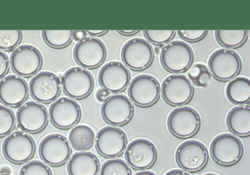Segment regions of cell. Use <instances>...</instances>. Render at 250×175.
Returning a JSON list of instances; mask_svg holds the SVG:
<instances>
[{
    "label": "cell",
    "mask_w": 250,
    "mask_h": 175,
    "mask_svg": "<svg viewBox=\"0 0 250 175\" xmlns=\"http://www.w3.org/2000/svg\"><path fill=\"white\" fill-rule=\"evenodd\" d=\"M117 32L119 34H122V35H125V36H130V35H134V34H137L139 32V30H117Z\"/></svg>",
    "instance_id": "cell-40"
},
{
    "label": "cell",
    "mask_w": 250,
    "mask_h": 175,
    "mask_svg": "<svg viewBox=\"0 0 250 175\" xmlns=\"http://www.w3.org/2000/svg\"><path fill=\"white\" fill-rule=\"evenodd\" d=\"M0 175H6V174H0ZM9 175H11V174H9Z\"/></svg>",
    "instance_id": "cell-45"
},
{
    "label": "cell",
    "mask_w": 250,
    "mask_h": 175,
    "mask_svg": "<svg viewBox=\"0 0 250 175\" xmlns=\"http://www.w3.org/2000/svg\"><path fill=\"white\" fill-rule=\"evenodd\" d=\"M100 160L91 152H77L67 162L68 175H98Z\"/></svg>",
    "instance_id": "cell-22"
},
{
    "label": "cell",
    "mask_w": 250,
    "mask_h": 175,
    "mask_svg": "<svg viewBox=\"0 0 250 175\" xmlns=\"http://www.w3.org/2000/svg\"><path fill=\"white\" fill-rule=\"evenodd\" d=\"M243 144L233 134L222 133L217 135L210 144L211 157L220 165L229 166L239 161L243 155Z\"/></svg>",
    "instance_id": "cell-2"
},
{
    "label": "cell",
    "mask_w": 250,
    "mask_h": 175,
    "mask_svg": "<svg viewBox=\"0 0 250 175\" xmlns=\"http://www.w3.org/2000/svg\"><path fill=\"white\" fill-rule=\"evenodd\" d=\"M193 61V52L184 41H171L161 48L160 62L164 69L174 74L188 71Z\"/></svg>",
    "instance_id": "cell-1"
},
{
    "label": "cell",
    "mask_w": 250,
    "mask_h": 175,
    "mask_svg": "<svg viewBox=\"0 0 250 175\" xmlns=\"http://www.w3.org/2000/svg\"><path fill=\"white\" fill-rule=\"evenodd\" d=\"M134 175H156L154 172L152 171H148V170H144V171H140V172H137L136 174Z\"/></svg>",
    "instance_id": "cell-42"
},
{
    "label": "cell",
    "mask_w": 250,
    "mask_h": 175,
    "mask_svg": "<svg viewBox=\"0 0 250 175\" xmlns=\"http://www.w3.org/2000/svg\"><path fill=\"white\" fill-rule=\"evenodd\" d=\"M35 141L26 132L15 131L7 135L2 144L4 157L15 164L27 162L34 156Z\"/></svg>",
    "instance_id": "cell-4"
},
{
    "label": "cell",
    "mask_w": 250,
    "mask_h": 175,
    "mask_svg": "<svg viewBox=\"0 0 250 175\" xmlns=\"http://www.w3.org/2000/svg\"><path fill=\"white\" fill-rule=\"evenodd\" d=\"M126 163L133 169L144 170L151 167L157 159L155 145L146 138H137L127 144L125 150Z\"/></svg>",
    "instance_id": "cell-17"
},
{
    "label": "cell",
    "mask_w": 250,
    "mask_h": 175,
    "mask_svg": "<svg viewBox=\"0 0 250 175\" xmlns=\"http://www.w3.org/2000/svg\"><path fill=\"white\" fill-rule=\"evenodd\" d=\"M50 121L57 128L68 129L78 123L81 118L80 105L69 97H60L49 108Z\"/></svg>",
    "instance_id": "cell-18"
},
{
    "label": "cell",
    "mask_w": 250,
    "mask_h": 175,
    "mask_svg": "<svg viewBox=\"0 0 250 175\" xmlns=\"http://www.w3.org/2000/svg\"><path fill=\"white\" fill-rule=\"evenodd\" d=\"M175 158L177 164L187 172H198L208 161L206 146L197 140H188L177 148Z\"/></svg>",
    "instance_id": "cell-8"
},
{
    "label": "cell",
    "mask_w": 250,
    "mask_h": 175,
    "mask_svg": "<svg viewBox=\"0 0 250 175\" xmlns=\"http://www.w3.org/2000/svg\"><path fill=\"white\" fill-rule=\"evenodd\" d=\"M20 175H53L51 168L43 161L31 160L20 170Z\"/></svg>",
    "instance_id": "cell-33"
},
{
    "label": "cell",
    "mask_w": 250,
    "mask_h": 175,
    "mask_svg": "<svg viewBox=\"0 0 250 175\" xmlns=\"http://www.w3.org/2000/svg\"><path fill=\"white\" fill-rule=\"evenodd\" d=\"M103 119L112 126L128 123L134 115V105L124 94L109 95L101 106Z\"/></svg>",
    "instance_id": "cell-13"
},
{
    "label": "cell",
    "mask_w": 250,
    "mask_h": 175,
    "mask_svg": "<svg viewBox=\"0 0 250 175\" xmlns=\"http://www.w3.org/2000/svg\"><path fill=\"white\" fill-rule=\"evenodd\" d=\"M16 117L18 126L23 132L33 134L42 131L49 122L46 107L36 101H27L21 104Z\"/></svg>",
    "instance_id": "cell-16"
},
{
    "label": "cell",
    "mask_w": 250,
    "mask_h": 175,
    "mask_svg": "<svg viewBox=\"0 0 250 175\" xmlns=\"http://www.w3.org/2000/svg\"><path fill=\"white\" fill-rule=\"evenodd\" d=\"M128 94L137 106L149 107L159 98L160 84L155 77L148 74H141L130 82Z\"/></svg>",
    "instance_id": "cell-9"
},
{
    "label": "cell",
    "mask_w": 250,
    "mask_h": 175,
    "mask_svg": "<svg viewBox=\"0 0 250 175\" xmlns=\"http://www.w3.org/2000/svg\"><path fill=\"white\" fill-rule=\"evenodd\" d=\"M95 139L97 152L106 158H115L121 156L127 147V135L117 126L109 125L101 128Z\"/></svg>",
    "instance_id": "cell-14"
},
{
    "label": "cell",
    "mask_w": 250,
    "mask_h": 175,
    "mask_svg": "<svg viewBox=\"0 0 250 175\" xmlns=\"http://www.w3.org/2000/svg\"><path fill=\"white\" fill-rule=\"evenodd\" d=\"M60 78L49 71L35 74L29 82L31 96L40 103H51L61 93Z\"/></svg>",
    "instance_id": "cell-19"
},
{
    "label": "cell",
    "mask_w": 250,
    "mask_h": 175,
    "mask_svg": "<svg viewBox=\"0 0 250 175\" xmlns=\"http://www.w3.org/2000/svg\"><path fill=\"white\" fill-rule=\"evenodd\" d=\"M200 123L198 112L189 106H180L172 110L167 118L169 131L181 139L193 136L199 130Z\"/></svg>",
    "instance_id": "cell-3"
},
{
    "label": "cell",
    "mask_w": 250,
    "mask_h": 175,
    "mask_svg": "<svg viewBox=\"0 0 250 175\" xmlns=\"http://www.w3.org/2000/svg\"><path fill=\"white\" fill-rule=\"evenodd\" d=\"M10 62L6 53L0 51V79H2L9 71Z\"/></svg>",
    "instance_id": "cell-35"
},
{
    "label": "cell",
    "mask_w": 250,
    "mask_h": 175,
    "mask_svg": "<svg viewBox=\"0 0 250 175\" xmlns=\"http://www.w3.org/2000/svg\"><path fill=\"white\" fill-rule=\"evenodd\" d=\"M161 48H162V47H159V46H155V48H154V50H153V52H156V53H160Z\"/></svg>",
    "instance_id": "cell-43"
},
{
    "label": "cell",
    "mask_w": 250,
    "mask_h": 175,
    "mask_svg": "<svg viewBox=\"0 0 250 175\" xmlns=\"http://www.w3.org/2000/svg\"><path fill=\"white\" fill-rule=\"evenodd\" d=\"M227 125L233 135L247 137L250 134L249 105H238L231 108L227 116Z\"/></svg>",
    "instance_id": "cell-23"
},
{
    "label": "cell",
    "mask_w": 250,
    "mask_h": 175,
    "mask_svg": "<svg viewBox=\"0 0 250 175\" xmlns=\"http://www.w3.org/2000/svg\"><path fill=\"white\" fill-rule=\"evenodd\" d=\"M188 79L196 86L205 88L209 85L211 80V74L207 66L201 63H196L190 67L188 73Z\"/></svg>",
    "instance_id": "cell-29"
},
{
    "label": "cell",
    "mask_w": 250,
    "mask_h": 175,
    "mask_svg": "<svg viewBox=\"0 0 250 175\" xmlns=\"http://www.w3.org/2000/svg\"><path fill=\"white\" fill-rule=\"evenodd\" d=\"M121 58L125 66L133 71H143L150 66L154 58L151 45L143 38L127 41L121 49Z\"/></svg>",
    "instance_id": "cell-6"
},
{
    "label": "cell",
    "mask_w": 250,
    "mask_h": 175,
    "mask_svg": "<svg viewBox=\"0 0 250 175\" xmlns=\"http://www.w3.org/2000/svg\"><path fill=\"white\" fill-rule=\"evenodd\" d=\"M87 34L91 35L92 37L94 36H102V35H104L107 30H85Z\"/></svg>",
    "instance_id": "cell-39"
},
{
    "label": "cell",
    "mask_w": 250,
    "mask_h": 175,
    "mask_svg": "<svg viewBox=\"0 0 250 175\" xmlns=\"http://www.w3.org/2000/svg\"><path fill=\"white\" fill-rule=\"evenodd\" d=\"M21 30H0V50L11 51L21 43Z\"/></svg>",
    "instance_id": "cell-31"
},
{
    "label": "cell",
    "mask_w": 250,
    "mask_h": 175,
    "mask_svg": "<svg viewBox=\"0 0 250 175\" xmlns=\"http://www.w3.org/2000/svg\"><path fill=\"white\" fill-rule=\"evenodd\" d=\"M28 97V86L24 79L8 75L0 80V101L12 108L19 107Z\"/></svg>",
    "instance_id": "cell-21"
},
{
    "label": "cell",
    "mask_w": 250,
    "mask_h": 175,
    "mask_svg": "<svg viewBox=\"0 0 250 175\" xmlns=\"http://www.w3.org/2000/svg\"><path fill=\"white\" fill-rule=\"evenodd\" d=\"M0 174H6V175H9L11 174V169L9 166H3L1 169H0Z\"/></svg>",
    "instance_id": "cell-41"
},
{
    "label": "cell",
    "mask_w": 250,
    "mask_h": 175,
    "mask_svg": "<svg viewBox=\"0 0 250 175\" xmlns=\"http://www.w3.org/2000/svg\"><path fill=\"white\" fill-rule=\"evenodd\" d=\"M203 175H218V174H216V173H205Z\"/></svg>",
    "instance_id": "cell-44"
},
{
    "label": "cell",
    "mask_w": 250,
    "mask_h": 175,
    "mask_svg": "<svg viewBox=\"0 0 250 175\" xmlns=\"http://www.w3.org/2000/svg\"><path fill=\"white\" fill-rule=\"evenodd\" d=\"M86 31L85 30H75L73 31V39L77 42H80L86 38Z\"/></svg>",
    "instance_id": "cell-37"
},
{
    "label": "cell",
    "mask_w": 250,
    "mask_h": 175,
    "mask_svg": "<svg viewBox=\"0 0 250 175\" xmlns=\"http://www.w3.org/2000/svg\"><path fill=\"white\" fill-rule=\"evenodd\" d=\"M13 71L19 76L31 77L41 69L43 58L40 51L32 45H21L10 55Z\"/></svg>",
    "instance_id": "cell-11"
},
{
    "label": "cell",
    "mask_w": 250,
    "mask_h": 175,
    "mask_svg": "<svg viewBox=\"0 0 250 175\" xmlns=\"http://www.w3.org/2000/svg\"><path fill=\"white\" fill-rule=\"evenodd\" d=\"M94 130L86 124H78L71 127L68 139L76 151H86L93 147L95 141Z\"/></svg>",
    "instance_id": "cell-25"
},
{
    "label": "cell",
    "mask_w": 250,
    "mask_h": 175,
    "mask_svg": "<svg viewBox=\"0 0 250 175\" xmlns=\"http://www.w3.org/2000/svg\"><path fill=\"white\" fill-rule=\"evenodd\" d=\"M239 54L229 49L216 50L208 59L210 74L219 81L232 80L241 69Z\"/></svg>",
    "instance_id": "cell-5"
},
{
    "label": "cell",
    "mask_w": 250,
    "mask_h": 175,
    "mask_svg": "<svg viewBox=\"0 0 250 175\" xmlns=\"http://www.w3.org/2000/svg\"><path fill=\"white\" fill-rule=\"evenodd\" d=\"M43 40L52 48L61 49L68 46L73 39L72 30H43Z\"/></svg>",
    "instance_id": "cell-27"
},
{
    "label": "cell",
    "mask_w": 250,
    "mask_h": 175,
    "mask_svg": "<svg viewBox=\"0 0 250 175\" xmlns=\"http://www.w3.org/2000/svg\"><path fill=\"white\" fill-rule=\"evenodd\" d=\"M207 32V30H179L178 34L182 39L194 43L202 40L206 36Z\"/></svg>",
    "instance_id": "cell-34"
},
{
    "label": "cell",
    "mask_w": 250,
    "mask_h": 175,
    "mask_svg": "<svg viewBox=\"0 0 250 175\" xmlns=\"http://www.w3.org/2000/svg\"><path fill=\"white\" fill-rule=\"evenodd\" d=\"M71 148L65 136L52 133L45 136L39 145L41 159L51 166H61L70 158Z\"/></svg>",
    "instance_id": "cell-12"
},
{
    "label": "cell",
    "mask_w": 250,
    "mask_h": 175,
    "mask_svg": "<svg viewBox=\"0 0 250 175\" xmlns=\"http://www.w3.org/2000/svg\"><path fill=\"white\" fill-rule=\"evenodd\" d=\"M144 34L147 42L155 46L162 47L168 44L175 37L176 31L174 30H144Z\"/></svg>",
    "instance_id": "cell-32"
},
{
    "label": "cell",
    "mask_w": 250,
    "mask_h": 175,
    "mask_svg": "<svg viewBox=\"0 0 250 175\" xmlns=\"http://www.w3.org/2000/svg\"><path fill=\"white\" fill-rule=\"evenodd\" d=\"M109 96V91H107L104 88H99L96 91V98L98 101L100 102H104V100L107 99V97Z\"/></svg>",
    "instance_id": "cell-36"
},
{
    "label": "cell",
    "mask_w": 250,
    "mask_h": 175,
    "mask_svg": "<svg viewBox=\"0 0 250 175\" xmlns=\"http://www.w3.org/2000/svg\"><path fill=\"white\" fill-rule=\"evenodd\" d=\"M73 56L77 64L82 66V68L95 69L104 61L106 48L102 40L86 37L74 46Z\"/></svg>",
    "instance_id": "cell-15"
},
{
    "label": "cell",
    "mask_w": 250,
    "mask_h": 175,
    "mask_svg": "<svg viewBox=\"0 0 250 175\" xmlns=\"http://www.w3.org/2000/svg\"><path fill=\"white\" fill-rule=\"evenodd\" d=\"M228 99L235 104H248L250 100V80L246 77H237L230 80L226 88Z\"/></svg>",
    "instance_id": "cell-24"
},
{
    "label": "cell",
    "mask_w": 250,
    "mask_h": 175,
    "mask_svg": "<svg viewBox=\"0 0 250 175\" xmlns=\"http://www.w3.org/2000/svg\"><path fill=\"white\" fill-rule=\"evenodd\" d=\"M217 42L225 49H236L241 47L248 38L247 30H216Z\"/></svg>",
    "instance_id": "cell-26"
},
{
    "label": "cell",
    "mask_w": 250,
    "mask_h": 175,
    "mask_svg": "<svg viewBox=\"0 0 250 175\" xmlns=\"http://www.w3.org/2000/svg\"><path fill=\"white\" fill-rule=\"evenodd\" d=\"M100 175H132V171L124 160L115 158L103 163L100 167Z\"/></svg>",
    "instance_id": "cell-28"
},
{
    "label": "cell",
    "mask_w": 250,
    "mask_h": 175,
    "mask_svg": "<svg viewBox=\"0 0 250 175\" xmlns=\"http://www.w3.org/2000/svg\"><path fill=\"white\" fill-rule=\"evenodd\" d=\"M61 86L63 92L70 98L84 99L94 88V77L82 67H71L62 74Z\"/></svg>",
    "instance_id": "cell-7"
},
{
    "label": "cell",
    "mask_w": 250,
    "mask_h": 175,
    "mask_svg": "<svg viewBox=\"0 0 250 175\" xmlns=\"http://www.w3.org/2000/svg\"><path fill=\"white\" fill-rule=\"evenodd\" d=\"M164 175H189L187 171L182 169H172L166 172Z\"/></svg>",
    "instance_id": "cell-38"
},
{
    "label": "cell",
    "mask_w": 250,
    "mask_h": 175,
    "mask_svg": "<svg viewBox=\"0 0 250 175\" xmlns=\"http://www.w3.org/2000/svg\"><path fill=\"white\" fill-rule=\"evenodd\" d=\"M131 74L127 67L119 61H109L99 71L98 80L102 88L109 92L123 91L130 83Z\"/></svg>",
    "instance_id": "cell-20"
},
{
    "label": "cell",
    "mask_w": 250,
    "mask_h": 175,
    "mask_svg": "<svg viewBox=\"0 0 250 175\" xmlns=\"http://www.w3.org/2000/svg\"><path fill=\"white\" fill-rule=\"evenodd\" d=\"M15 126V113L9 107L0 105V137H4L12 133Z\"/></svg>",
    "instance_id": "cell-30"
},
{
    "label": "cell",
    "mask_w": 250,
    "mask_h": 175,
    "mask_svg": "<svg viewBox=\"0 0 250 175\" xmlns=\"http://www.w3.org/2000/svg\"><path fill=\"white\" fill-rule=\"evenodd\" d=\"M161 95L164 101L172 106H182L190 101L194 88L187 76L183 74L169 75L162 82Z\"/></svg>",
    "instance_id": "cell-10"
}]
</instances>
